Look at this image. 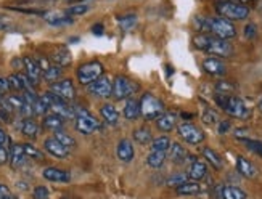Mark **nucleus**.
Returning a JSON list of instances; mask_svg holds the SVG:
<instances>
[{
	"mask_svg": "<svg viewBox=\"0 0 262 199\" xmlns=\"http://www.w3.org/2000/svg\"><path fill=\"white\" fill-rule=\"evenodd\" d=\"M7 80H8L11 90H25V89H23V82L19 79V74H11V76L7 77Z\"/></svg>",
	"mask_w": 262,
	"mask_h": 199,
	"instance_id": "42",
	"label": "nucleus"
},
{
	"mask_svg": "<svg viewBox=\"0 0 262 199\" xmlns=\"http://www.w3.org/2000/svg\"><path fill=\"white\" fill-rule=\"evenodd\" d=\"M23 148H25V153H26L28 158H31V159H43V153H42V151H39L36 146L26 143V145H23Z\"/></svg>",
	"mask_w": 262,
	"mask_h": 199,
	"instance_id": "40",
	"label": "nucleus"
},
{
	"mask_svg": "<svg viewBox=\"0 0 262 199\" xmlns=\"http://www.w3.org/2000/svg\"><path fill=\"white\" fill-rule=\"evenodd\" d=\"M164 161H166V153H161V151H151V153L146 156V164L153 169L161 167Z\"/></svg>",
	"mask_w": 262,
	"mask_h": 199,
	"instance_id": "31",
	"label": "nucleus"
},
{
	"mask_svg": "<svg viewBox=\"0 0 262 199\" xmlns=\"http://www.w3.org/2000/svg\"><path fill=\"white\" fill-rule=\"evenodd\" d=\"M0 145L5 146V148L10 145V138H8V135L2 130V128H0Z\"/></svg>",
	"mask_w": 262,
	"mask_h": 199,
	"instance_id": "52",
	"label": "nucleus"
},
{
	"mask_svg": "<svg viewBox=\"0 0 262 199\" xmlns=\"http://www.w3.org/2000/svg\"><path fill=\"white\" fill-rule=\"evenodd\" d=\"M21 134L29 137V138H36L37 134H39V124L32 118H26L25 121L21 122Z\"/></svg>",
	"mask_w": 262,
	"mask_h": 199,
	"instance_id": "26",
	"label": "nucleus"
},
{
	"mask_svg": "<svg viewBox=\"0 0 262 199\" xmlns=\"http://www.w3.org/2000/svg\"><path fill=\"white\" fill-rule=\"evenodd\" d=\"M169 156H170V159H172L176 164H182L187 159V151H185V148L182 146L180 143H170Z\"/></svg>",
	"mask_w": 262,
	"mask_h": 199,
	"instance_id": "27",
	"label": "nucleus"
},
{
	"mask_svg": "<svg viewBox=\"0 0 262 199\" xmlns=\"http://www.w3.org/2000/svg\"><path fill=\"white\" fill-rule=\"evenodd\" d=\"M42 175H43V179H47L49 182H55V183H68L71 180L70 172L58 169V167H47L42 172Z\"/></svg>",
	"mask_w": 262,
	"mask_h": 199,
	"instance_id": "15",
	"label": "nucleus"
},
{
	"mask_svg": "<svg viewBox=\"0 0 262 199\" xmlns=\"http://www.w3.org/2000/svg\"><path fill=\"white\" fill-rule=\"evenodd\" d=\"M89 11V7L87 5H84V4H79V5H73V7H70L68 8V15H73V16H77V15H84V13H87Z\"/></svg>",
	"mask_w": 262,
	"mask_h": 199,
	"instance_id": "43",
	"label": "nucleus"
},
{
	"mask_svg": "<svg viewBox=\"0 0 262 199\" xmlns=\"http://www.w3.org/2000/svg\"><path fill=\"white\" fill-rule=\"evenodd\" d=\"M195 45L200 50H204L211 53L212 56H219V58H227L232 55V45L219 37H211L206 34H198V36L193 39Z\"/></svg>",
	"mask_w": 262,
	"mask_h": 199,
	"instance_id": "1",
	"label": "nucleus"
},
{
	"mask_svg": "<svg viewBox=\"0 0 262 199\" xmlns=\"http://www.w3.org/2000/svg\"><path fill=\"white\" fill-rule=\"evenodd\" d=\"M176 122H177V116L174 113H164L156 119V127L161 132H169L176 127Z\"/></svg>",
	"mask_w": 262,
	"mask_h": 199,
	"instance_id": "18",
	"label": "nucleus"
},
{
	"mask_svg": "<svg viewBox=\"0 0 262 199\" xmlns=\"http://www.w3.org/2000/svg\"><path fill=\"white\" fill-rule=\"evenodd\" d=\"M45 21L52 26H63V25H71L74 21L70 15H61V13H49L45 15Z\"/></svg>",
	"mask_w": 262,
	"mask_h": 199,
	"instance_id": "29",
	"label": "nucleus"
},
{
	"mask_svg": "<svg viewBox=\"0 0 262 199\" xmlns=\"http://www.w3.org/2000/svg\"><path fill=\"white\" fill-rule=\"evenodd\" d=\"M215 11L219 13V16L229 21L246 19L249 15V8L245 4L235 2V0H221V2H217V5H215Z\"/></svg>",
	"mask_w": 262,
	"mask_h": 199,
	"instance_id": "2",
	"label": "nucleus"
},
{
	"mask_svg": "<svg viewBox=\"0 0 262 199\" xmlns=\"http://www.w3.org/2000/svg\"><path fill=\"white\" fill-rule=\"evenodd\" d=\"M61 73H63L61 68L53 64V66L45 69V71L42 73V76H43V79L47 80V82H52V84H55V82H58V79L61 77Z\"/></svg>",
	"mask_w": 262,
	"mask_h": 199,
	"instance_id": "33",
	"label": "nucleus"
},
{
	"mask_svg": "<svg viewBox=\"0 0 262 199\" xmlns=\"http://www.w3.org/2000/svg\"><path fill=\"white\" fill-rule=\"evenodd\" d=\"M34 199H49V190L45 188V186H37L36 190H34Z\"/></svg>",
	"mask_w": 262,
	"mask_h": 199,
	"instance_id": "46",
	"label": "nucleus"
},
{
	"mask_svg": "<svg viewBox=\"0 0 262 199\" xmlns=\"http://www.w3.org/2000/svg\"><path fill=\"white\" fill-rule=\"evenodd\" d=\"M52 61L56 66H60V68H64L68 64H71V53H70V50H68L66 47H60V49H56L52 53Z\"/></svg>",
	"mask_w": 262,
	"mask_h": 199,
	"instance_id": "22",
	"label": "nucleus"
},
{
	"mask_svg": "<svg viewBox=\"0 0 262 199\" xmlns=\"http://www.w3.org/2000/svg\"><path fill=\"white\" fill-rule=\"evenodd\" d=\"M64 122H63V118H60L58 114H49L43 118V127L45 128H50V130H55V132H60L63 128Z\"/></svg>",
	"mask_w": 262,
	"mask_h": 199,
	"instance_id": "28",
	"label": "nucleus"
},
{
	"mask_svg": "<svg viewBox=\"0 0 262 199\" xmlns=\"http://www.w3.org/2000/svg\"><path fill=\"white\" fill-rule=\"evenodd\" d=\"M43 148H45V151H47L49 154H52L55 158H60V159H63V158H66L68 154H70V149H68L66 146H63L55 137L45 140Z\"/></svg>",
	"mask_w": 262,
	"mask_h": 199,
	"instance_id": "14",
	"label": "nucleus"
},
{
	"mask_svg": "<svg viewBox=\"0 0 262 199\" xmlns=\"http://www.w3.org/2000/svg\"><path fill=\"white\" fill-rule=\"evenodd\" d=\"M209 32L214 34V37H219L224 40H229L236 36V29L232 25V21L222 16L209 18Z\"/></svg>",
	"mask_w": 262,
	"mask_h": 199,
	"instance_id": "5",
	"label": "nucleus"
},
{
	"mask_svg": "<svg viewBox=\"0 0 262 199\" xmlns=\"http://www.w3.org/2000/svg\"><path fill=\"white\" fill-rule=\"evenodd\" d=\"M100 113H101V118L106 121V124H110V125H116L118 124L119 113H118V109L115 106H113V104H110V103L103 104L101 109H100Z\"/></svg>",
	"mask_w": 262,
	"mask_h": 199,
	"instance_id": "25",
	"label": "nucleus"
},
{
	"mask_svg": "<svg viewBox=\"0 0 262 199\" xmlns=\"http://www.w3.org/2000/svg\"><path fill=\"white\" fill-rule=\"evenodd\" d=\"M55 138L58 140V142L63 145V146H66L68 149H71V148H74L76 146V140L71 137V135H68V134H64V132H55Z\"/></svg>",
	"mask_w": 262,
	"mask_h": 199,
	"instance_id": "36",
	"label": "nucleus"
},
{
	"mask_svg": "<svg viewBox=\"0 0 262 199\" xmlns=\"http://www.w3.org/2000/svg\"><path fill=\"white\" fill-rule=\"evenodd\" d=\"M50 92L55 93L56 97H60L63 101L66 103H70L74 100L76 97V90H74V85H73V82L71 80H58V82H55V84H52L50 87Z\"/></svg>",
	"mask_w": 262,
	"mask_h": 199,
	"instance_id": "11",
	"label": "nucleus"
},
{
	"mask_svg": "<svg viewBox=\"0 0 262 199\" xmlns=\"http://www.w3.org/2000/svg\"><path fill=\"white\" fill-rule=\"evenodd\" d=\"M116 153H118V158L124 162H130L134 159V145L129 142V140H121L119 145H118V149H116Z\"/></svg>",
	"mask_w": 262,
	"mask_h": 199,
	"instance_id": "20",
	"label": "nucleus"
},
{
	"mask_svg": "<svg viewBox=\"0 0 262 199\" xmlns=\"http://www.w3.org/2000/svg\"><path fill=\"white\" fill-rule=\"evenodd\" d=\"M74 114H76V128L84 135L94 134L101 127L100 122L84 108H74Z\"/></svg>",
	"mask_w": 262,
	"mask_h": 199,
	"instance_id": "6",
	"label": "nucleus"
},
{
	"mask_svg": "<svg viewBox=\"0 0 262 199\" xmlns=\"http://www.w3.org/2000/svg\"><path fill=\"white\" fill-rule=\"evenodd\" d=\"M170 148V140L164 135L155 138L151 142V151H161V153H167Z\"/></svg>",
	"mask_w": 262,
	"mask_h": 199,
	"instance_id": "34",
	"label": "nucleus"
},
{
	"mask_svg": "<svg viewBox=\"0 0 262 199\" xmlns=\"http://www.w3.org/2000/svg\"><path fill=\"white\" fill-rule=\"evenodd\" d=\"M10 161V153L8 149L5 146L0 145V166H4V164H7Z\"/></svg>",
	"mask_w": 262,
	"mask_h": 199,
	"instance_id": "48",
	"label": "nucleus"
},
{
	"mask_svg": "<svg viewBox=\"0 0 262 199\" xmlns=\"http://www.w3.org/2000/svg\"><path fill=\"white\" fill-rule=\"evenodd\" d=\"M201 119H203L204 124L214 125L215 122H217V114H215V111L211 109V108H204L203 113H201Z\"/></svg>",
	"mask_w": 262,
	"mask_h": 199,
	"instance_id": "38",
	"label": "nucleus"
},
{
	"mask_svg": "<svg viewBox=\"0 0 262 199\" xmlns=\"http://www.w3.org/2000/svg\"><path fill=\"white\" fill-rule=\"evenodd\" d=\"M222 197L224 199H246L245 191L236 186H222Z\"/></svg>",
	"mask_w": 262,
	"mask_h": 199,
	"instance_id": "32",
	"label": "nucleus"
},
{
	"mask_svg": "<svg viewBox=\"0 0 262 199\" xmlns=\"http://www.w3.org/2000/svg\"><path fill=\"white\" fill-rule=\"evenodd\" d=\"M257 108H259V111L262 113V98H259V101H257Z\"/></svg>",
	"mask_w": 262,
	"mask_h": 199,
	"instance_id": "54",
	"label": "nucleus"
},
{
	"mask_svg": "<svg viewBox=\"0 0 262 199\" xmlns=\"http://www.w3.org/2000/svg\"><path fill=\"white\" fill-rule=\"evenodd\" d=\"M203 69L206 71L208 74L211 76H224L227 73V66L222 60H219L217 56H211V58H206V60L203 61Z\"/></svg>",
	"mask_w": 262,
	"mask_h": 199,
	"instance_id": "13",
	"label": "nucleus"
},
{
	"mask_svg": "<svg viewBox=\"0 0 262 199\" xmlns=\"http://www.w3.org/2000/svg\"><path fill=\"white\" fill-rule=\"evenodd\" d=\"M23 66L26 69V76L29 77V80L34 85H37L42 77V69L39 66L37 60H34L31 56H26V58H23Z\"/></svg>",
	"mask_w": 262,
	"mask_h": 199,
	"instance_id": "12",
	"label": "nucleus"
},
{
	"mask_svg": "<svg viewBox=\"0 0 262 199\" xmlns=\"http://www.w3.org/2000/svg\"><path fill=\"white\" fill-rule=\"evenodd\" d=\"M179 135L190 145H200L204 140V132L191 122H182L177 127Z\"/></svg>",
	"mask_w": 262,
	"mask_h": 199,
	"instance_id": "9",
	"label": "nucleus"
},
{
	"mask_svg": "<svg viewBox=\"0 0 262 199\" xmlns=\"http://www.w3.org/2000/svg\"><path fill=\"white\" fill-rule=\"evenodd\" d=\"M188 180V177H187V175H184V173H174V175H170V177L167 179V186H176V188H177V186H180L182 183H185Z\"/></svg>",
	"mask_w": 262,
	"mask_h": 199,
	"instance_id": "41",
	"label": "nucleus"
},
{
	"mask_svg": "<svg viewBox=\"0 0 262 199\" xmlns=\"http://www.w3.org/2000/svg\"><path fill=\"white\" fill-rule=\"evenodd\" d=\"M227 114H230L232 118H236V119H249L251 118V109H249L245 101L240 100L238 97H227L225 100V104L222 108Z\"/></svg>",
	"mask_w": 262,
	"mask_h": 199,
	"instance_id": "7",
	"label": "nucleus"
},
{
	"mask_svg": "<svg viewBox=\"0 0 262 199\" xmlns=\"http://www.w3.org/2000/svg\"><path fill=\"white\" fill-rule=\"evenodd\" d=\"M0 122H2V118H0Z\"/></svg>",
	"mask_w": 262,
	"mask_h": 199,
	"instance_id": "56",
	"label": "nucleus"
},
{
	"mask_svg": "<svg viewBox=\"0 0 262 199\" xmlns=\"http://www.w3.org/2000/svg\"><path fill=\"white\" fill-rule=\"evenodd\" d=\"M92 32L95 34V36H101V34H103V25H95L92 28Z\"/></svg>",
	"mask_w": 262,
	"mask_h": 199,
	"instance_id": "53",
	"label": "nucleus"
},
{
	"mask_svg": "<svg viewBox=\"0 0 262 199\" xmlns=\"http://www.w3.org/2000/svg\"><path fill=\"white\" fill-rule=\"evenodd\" d=\"M203 158L206 159L215 170H221L224 167V161L219 156V153H215V151L212 148H209V146L203 148Z\"/></svg>",
	"mask_w": 262,
	"mask_h": 199,
	"instance_id": "24",
	"label": "nucleus"
},
{
	"mask_svg": "<svg viewBox=\"0 0 262 199\" xmlns=\"http://www.w3.org/2000/svg\"><path fill=\"white\" fill-rule=\"evenodd\" d=\"M0 199H15L13 193L8 190V186H5L4 183H0Z\"/></svg>",
	"mask_w": 262,
	"mask_h": 199,
	"instance_id": "47",
	"label": "nucleus"
},
{
	"mask_svg": "<svg viewBox=\"0 0 262 199\" xmlns=\"http://www.w3.org/2000/svg\"><path fill=\"white\" fill-rule=\"evenodd\" d=\"M10 90V84H8V80L4 79V77H0V95H4V93H7Z\"/></svg>",
	"mask_w": 262,
	"mask_h": 199,
	"instance_id": "50",
	"label": "nucleus"
},
{
	"mask_svg": "<svg viewBox=\"0 0 262 199\" xmlns=\"http://www.w3.org/2000/svg\"><path fill=\"white\" fill-rule=\"evenodd\" d=\"M195 26L200 32H209V18H196Z\"/></svg>",
	"mask_w": 262,
	"mask_h": 199,
	"instance_id": "45",
	"label": "nucleus"
},
{
	"mask_svg": "<svg viewBox=\"0 0 262 199\" xmlns=\"http://www.w3.org/2000/svg\"><path fill=\"white\" fill-rule=\"evenodd\" d=\"M245 36H246V39H253L256 36V26L254 25H248L245 28Z\"/></svg>",
	"mask_w": 262,
	"mask_h": 199,
	"instance_id": "49",
	"label": "nucleus"
},
{
	"mask_svg": "<svg viewBox=\"0 0 262 199\" xmlns=\"http://www.w3.org/2000/svg\"><path fill=\"white\" fill-rule=\"evenodd\" d=\"M139 103H140V114L146 121L158 119L159 116L164 114V104L156 97H153L151 93H145Z\"/></svg>",
	"mask_w": 262,
	"mask_h": 199,
	"instance_id": "3",
	"label": "nucleus"
},
{
	"mask_svg": "<svg viewBox=\"0 0 262 199\" xmlns=\"http://www.w3.org/2000/svg\"><path fill=\"white\" fill-rule=\"evenodd\" d=\"M176 191L182 196H196L203 191V186L195 182V180H187L185 183H182L180 186H177Z\"/></svg>",
	"mask_w": 262,
	"mask_h": 199,
	"instance_id": "19",
	"label": "nucleus"
},
{
	"mask_svg": "<svg viewBox=\"0 0 262 199\" xmlns=\"http://www.w3.org/2000/svg\"><path fill=\"white\" fill-rule=\"evenodd\" d=\"M105 73V68L100 61H89L82 66H79L77 69V80L82 85H90L95 80H98Z\"/></svg>",
	"mask_w": 262,
	"mask_h": 199,
	"instance_id": "4",
	"label": "nucleus"
},
{
	"mask_svg": "<svg viewBox=\"0 0 262 199\" xmlns=\"http://www.w3.org/2000/svg\"><path fill=\"white\" fill-rule=\"evenodd\" d=\"M229 130H230V122H229V121H222V122H219V134H221V135L227 134Z\"/></svg>",
	"mask_w": 262,
	"mask_h": 199,
	"instance_id": "51",
	"label": "nucleus"
},
{
	"mask_svg": "<svg viewBox=\"0 0 262 199\" xmlns=\"http://www.w3.org/2000/svg\"><path fill=\"white\" fill-rule=\"evenodd\" d=\"M235 92V85L232 82H225V80H219L215 84V93H222V95H230V93Z\"/></svg>",
	"mask_w": 262,
	"mask_h": 199,
	"instance_id": "37",
	"label": "nucleus"
},
{
	"mask_svg": "<svg viewBox=\"0 0 262 199\" xmlns=\"http://www.w3.org/2000/svg\"><path fill=\"white\" fill-rule=\"evenodd\" d=\"M64 199H68V197H64Z\"/></svg>",
	"mask_w": 262,
	"mask_h": 199,
	"instance_id": "57",
	"label": "nucleus"
},
{
	"mask_svg": "<svg viewBox=\"0 0 262 199\" xmlns=\"http://www.w3.org/2000/svg\"><path fill=\"white\" fill-rule=\"evenodd\" d=\"M249 2H256V0H240V4H249Z\"/></svg>",
	"mask_w": 262,
	"mask_h": 199,
	"instance_id": "55",
	"label": "nucleus"
},
{
	"mask_svg": "<svg viewBox=\"0 0 262 199\" xmlns=\"http://www.w3.org/2000/svg\"><path fill=\"white\" fill-rule=\"evenodd\" d=\"M139 116H140V103L134 98H129L126 104H124V118L127 121H135Z\"/></svg>",
	"mask_w": 262,
	"mask_h": 199,
	"instance_id": "23",
	"label": "nucleus"
},
{
	"mask_svg": "<svg viewBox=\"0 0 262 199\" xmlns=\"http://www.w3.org/2000/svg\"><path fill=\"white\" fill-rule=\"evenodd\" d=\"M236 170L246 179H256V175H257L256 167L246 158H242V156L236 159Z\"/></svg>",
	"mask_w": 262,
	"mask_h": 199,
	"instance_id": "21",
	"label": "nucleus"
},
{
	"mask_svg": "<svg viewBox=\"0 0 262 199\" xmlns=\"http://www.w3.org/2000/svg\"><path fill=\"white\" fill-rule=\"evenodd\" d=\"M26 153L23 145H13L10 148V164L13 169H19L21 166H25L26 162Z\"/></svg>",
	"mask_w": 262,
	"mask_h": 199,
	"instance_id": "16",
	"label": "nucleus"
},
{
	"mask_svg": "<svg viewBox=\"0 0 262 199\" xmlns=\"http://www.w3.org/2000/svg\"><path fill=\"white\" fill-rule=\"evenodd\" d=\"M242 142L249 151H253L254 154L262 158V142H259V140H251V138H243Z\"/></svg>",
	"mask_w": 262,
	"mask_h": 199,
	"instance_id": "35",
	"label": "nucleus"
},
{
	"mask_svg": "<svg viewBox=\"0 0 262 199\" xmlns=\"http://www.w3.org/2000/svg\"><path fill=\"white\" fill-rule=\"evenodd\" d=\"M135 90H137V87L130 79L124 77V76H116L115 80H113V95L111 97L118 101L124 100V98L129 100V97L134 95Z\"/></svg>",
	"mask_w": 262,
	"mask_h": 199,
	"instance_id": "8",
	"label": "nucleus"
},
{
	"mask_svg": "<svg viewBox=\"0 0 262 199\" xmlns=\"http://www.w3.org/2000/svg\"><path fill=\"white\" fill-rule=\"evenodd\" d=\"M208 175V167L206 164H204L203 161H193L190 164V169H188V179L190 180H195V182H200L203 179H206Z\"/></svg>",
	"mask_w": 262,
	"mask_h": 199,
	"instance_id": "17",
	"label": "nucleus"
},
{
	"mask_svg": "<svg viewBox=\"0 0 262 199\" xmlns=\"http://www.w3.org/2000/svg\"><path fill=\"white\" fill-rule=\"evenodd\" d=\"M134 140L140 145H148L153 140L151 130L148 127H139L134 130Z\"/></svg>",
	"mask_w": 262,
	"mask_h": 199,
	"instance_id": "30",
	"label": "nucleus"
},
{
	"mask_svg": "<svg viewBox=\"0 0 262 199\" xmlns=\"http://www.w3.org/2000/svg\"><path fill=\"white\" fill-rule=\"evenodd\" d=\"M47 109H49V106L43 103V100L40 97H37L36 101L32 103V111H34V114H43Z\"/></svg>",
	"mask_w": 262,
	"mask_h": 199,
	"instance_id": "44",
	"label": "nucleus"
},
{
	"mask_svg": "<svg viewBox=\"0 0 262 199\" xmlns=\"http://www.w3.org/2000/svg\"><path fill=\"white\" fill-rule=\"evenodd\" d=\"M87 89L97 98H110L113 95V82L106 76H101L94 84L87 85Z\"/></svg>",
	"mask_w": 262,
	"mask_h": 199,
	"instance_id": "10",
	"label": "nucleus"
},
{
	"mask_svg": "<svg viewBox=\"0 0 262 199\" xmlns=\"http://www.w3.org/2000/svg\"><path fill=\"white\" fill-rule=\"evenodd\" d=\"M135 25H137V16L135 15H127V16H124V18L119 19V26H121L122 31H129Z\"/></svg>",
	"mask_w": 262,
	"mask_h": 199,
	"instance_id": "39",
	"label": "nucleus"
}]
</instances>
